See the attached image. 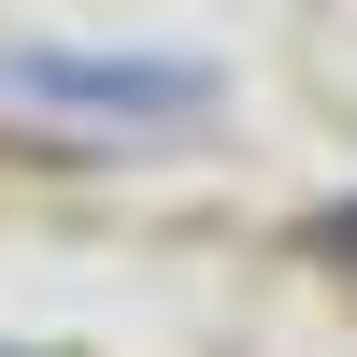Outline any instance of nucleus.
<instances>
[{"instance_id":"obj_1","label":"nucleus","mask_w":357,"mask_h":357,"mask_svg":"<svg viewBox=\"0 0 357 357\" xmlns=\"http://www.w3.org/2000/svg\"><path fill=\"white\" fill-rule=\"evenodd\" d=\"M0 86H15V100H57V114H129V129L215 114V72H200V57H57V43H15Z\"/></svg>"},{"instance_id":"obj_2","label":"nucleus","mask_w":357,"mask_h":357,"mask_svg":"<svg viewBox=\"0 0 357 357\" xmlns=\"http://www.w3.org/2000/svg\"><path fill=\"white\" fill-rule=\"evenodd\" d=\"M329 243H343V257H357V200H343V215H329Z\"/></svg>"}]
</instances>
